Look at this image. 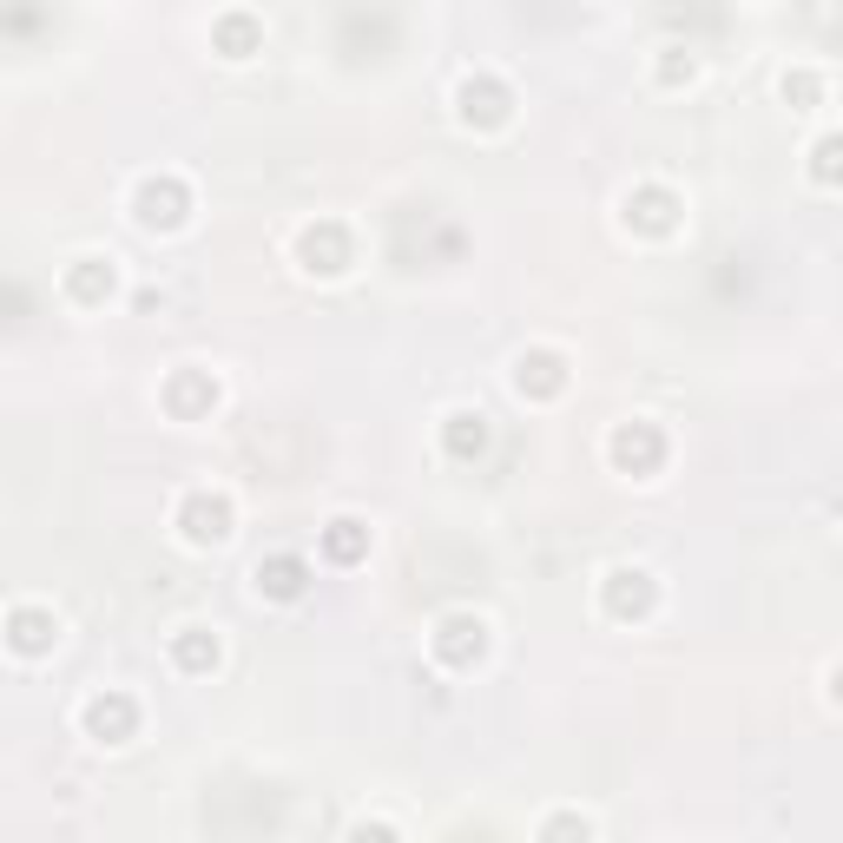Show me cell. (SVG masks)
Instances as JSON below:
<instances>
[{
    "instance_id": "cell-1",
    "label": "cell",
    "mask_w": 843,
    "mask_h": 843,
    "mask_svg": "<svg viewBox=\"0 0 843 843\" xmlns=\"http://www.w3.org/2000/svg\"><path fill=\"white\" fill-rule=\"evenodd\" d=\"M139 205H145V211H139L145 224H178V205H185V191L165 178V185H145V191H139Z\"/></svg>"
},
{
    "instance_id": "cell-2",
    "label": "cell",
    "mask_w": 843,
    "mask_h": 843,
    "mask_svg": "<svg viewBox=\"0 0 843 843\" xmlns=\"http://www.w3.org/2000/svg\"><path fill=\"white\" fill-rule=\"evenodd\" d=\"M185 534L191 541H224V521H231V508H224V501H191L185 508Z\"/></svg>"
},
{
    "instance_id": "cell-3",
    "label": "cell",
    "mask_w": 843,
    "mask_h": 843,
    "mask_svg": "<svg viewBox=\"0 0 843 843\" xmlns=\"http://www.w3.org/2000/svg\"><path fill=\"white\" fill-rule=\"evenodd\" d=\"M257 587L277 593V600H297V593H303V567H297V560H271V567H257Z\"/></svg>"
},
{
    "instance_id": "cell-4",
    "label": "cell",
    "mask_w": 843,
    "mask_h": 843,
    "mask_svg": "<svg viewBox=\"0 0 843 843\" xmlns=\"http://www.w3.org/2000/svg\"><path fill=\"white\" fill-rule=\"evenodd\" d=\"M14 646H20V653H47V646H53V620H47V613H14Z\"/></svg>"
},
{
    "instance_id": "cell-5",
    "label": "cell",
    "mask_w": 843,
    "mask_h": 843,
    "mask_svg": "<svg viewBox=\"0 0 843 843\" xmlns=\"http://www.w3.org/2000/svg\"><path fill=\"white\" fill-rule=\"evenodd\" d=\"M86 725H93V732H126L132 705L126 699H93V705H86Z\"/></svg>"
},
{
    "instance_id": "cell-6",
    "label": "cell",
    "mask_w": 843,
    "mask_h": 843,
    "mask_svg": "<svg viewBox=\"0 0 843 843\" xmlns=\"http://www.w3.org/2000/svg\"><path fill=\"white\" fill-rule=\"evenodd\" d=\"M613 455H620V462H653L659 442H653V435H633V429H626L620 442H613Z\"/></svg>"
},
{
    "instance_id": "cell-7",
    "label": "cell",
    "mask_w": 843,
    "mask_h": 843,
    "mask_svg": "<svg viewBox=\"0 0 843 843\" xmlns=\"http://www.w3.org/2000/svg\"><path fill=\"white\" fill-rule=\"evenodd\" d=\"M350 527H356V521H336V534H330V554H343V560L356 554V534H350Z\"/></svg>"
}]
</instances>
